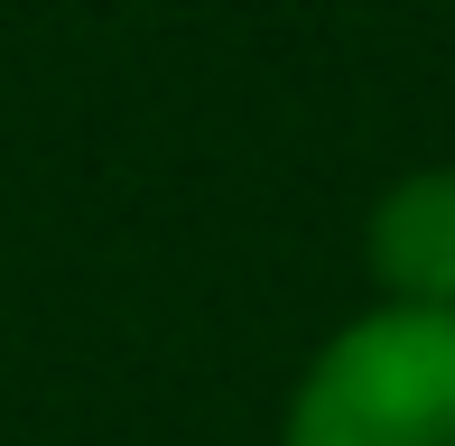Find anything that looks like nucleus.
Masks as SVG:
<instances>
[{
  "mask_svg": "<svg viewBox=\"0 0 455 446\" xmlns=\"http://www.w3.org/2000/svg\"><path fill=\"white\" fill-rule=\"evenodd\" d=\"M363 260L381 279V307H437L455 316V168H409L371 195Z\"/></svg>",
  "mask_w": 455,
  "mask_h": 446,
  "instance_id": "2",
  "label": "nucleus"
},
{
  "mask_svg": "<svg viewBox=\"0 0 455 446\" xmlns=\"http://www.w3.org/2000/svg\"><path fill=\"white\" fill-rule=\"evenodd\" d=\"M279 446H455V316L371 307L298 372Z\"/></svg>",
  "mask_w": 455,
  "mask_h": 446,
  "instance_id": "1",
  "label": "nucleus"
}]
</instances>
